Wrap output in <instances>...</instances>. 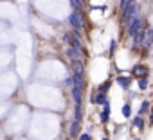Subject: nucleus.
<instances>
[{"label": "nucleus", "mask_w": 153, "mask_h": 140, "mask_svg": "<svg viewBox=\"0 0 153 140\" xmlns=\"http://www.w3.org/2000/svg\"><path fill=\"white\" fill-rule=\"evenodd\" d=\"M72 86L74 88H78V90H81L83 92V86H85V81H83V68H81V65H76L74 66V70H72Z\"/></svg>", "instance_id": "2"}, {"label": "nucleus", "mask_w": 153, "mask_h": 140, "mask_svg": "<svg viewBox=\"0 0 153 140\" xmlns=\"http://www.w3.org/2000/svg\"><path fill=\"white\" fill-rule=\"evenodd\" d=\"M70 136H79V122L70 124Z\"/></svg>", "instance_id": "12"}, {"label": "nucleus", "mask_w": 153, "mask_h": 140, "mask_svg": "<svg viewBox=\"0 0 153 140\" xmlns=\"http://www.w3.org/2000/svg\"><path fill=\"white\" fill-rule=\"evenodd\" d=\"M149 34H151V40H153V29H151V31H149Z\"/></svg>", "instance_id": "21"}, {"label": "nucleus", "mask_w": 153, "mask_h": 140, "mask_svg": "<svg viewBox=\"0 0 153 140\" xmlns=\"http://www.w3.org/2000/svg\"><path fill=\"white\" fill-rule=\"evenodd\" d=\"M130 2H131V0H121V9H124V7H126Z\"/></svg>", "instance_id": "18"}, {"label": "nucleus", "mask_w": 153, "mask_h": 140, "mask_svg": "<svg viewBox=\"0 0 153 140\" xmlns=\"http://www.w3.org/2000/svg\"><path fill=\"white\" fill-rule=\"evenodd\" d=\"M142 31V18L140 16H137V18H133L131 22H130V27H128V34L133 38L137 32H140Z\"/></svg>", "instance_id": "4"}, {"label": "nucleus", "mask_w": 153, "mask_h": 140, "mask_svg": "<svg viewBox=\"0 0 153 140\" xmlns=\"http://www.w3.org/2000/svg\"><path fill=\"white\" fill-rule=\"evenodd\" d=\"M133 126H135V127H142V126H144V122H142V119H140V117H137V119H133Z\"/></svg>", "instance_id": "15"}, {"label": "nucleus", "mask_w": 153, "mask_h": 140, "mask_svg": "<svg viewBox=\"0 0 153 140\" xmlns=\"http://www.w3.org/2000/svg\"><path fill=\"white\" fill-rule=\"evenodd\" d=\"M139 88H140V90H146V88H148V81H146V79H140V81H139Z\"/></svg>", "instance_id": "16"}, {"label": "nucleus", "mask_w": 153, "mask_h": 140, "mask_svg": "<svg viewBox=\"0 0 153 140\" xmlns=\"http://www.w3.org/2000/svg\"><path fill=\"white\" fill-rule=\"evenodd\" d=\"M135 140H139V138H135Z\"/></svg>", "instance_id": "23"}, {"label": "nucleus", "mask_w": 153, "mask_h": 140, "mask_svg": "<svg viewBox=\"0 0 153 140\" xmlns=\"http://www.w3.org/2000/svg\"><path fill=\"white\" fill-rule=\"evenodd\" d=\"M79 140H90V135L88 133H83V135H79Z\"/></svg>", "instance_id": "17"}, {"label": "nucleus", "mask_w": 153, "mask_h": 140, "mask_svg": "<svg viewBox=\"0 0 153 140\" xmlns=\"http://www.w3.org/2000/svg\"><path fill=\"white\" fill-rule=\"evenodd\" d=\"M149 122H151V124H153V113H151V115H149Z\"/></svg>", "instance_id": "20"}, {"label": "nucleus", "mask_w": 153, "mask_h": 140, "mask_svg": "<svg viewBox=\"0 0 153 140\" xmlns=\"http://www.w3.org/2000/svg\"><path fill=\"white\" fill-rule=\"evenodd\" d=\"M139 16V4L137 2H130L124 9H123V22H126V24H130L133 18H137Z\"/></svg>", "instance_id": "1"}, {"label": "nucleus", "mask_w": 153, "mask_h": 140, "mask_svg": "<svg viewBox=\"0 0 153 140\" xmlns=\"http://www.w3.org/2000/svg\"><path fill=\"white\" fill-rule=\"evenodd\" d=\"M133 74H135V76H142V77L146 79V76H148V66H144V65H135V66H133Z\"/></svg>", "instance_id": "6"}, {"label": "nucleus", "mask_w": 153, "mask_h": 140, "mask_svg": "<svg viewBox=\"0 0 153 140\" xmlns=\"http://www.w3.org/2000/svg\"><path fill=\"white\" fill-rule=\"evenodd\" d=\"M81 113H83L81 104H76V110H74V122H79V124H81Z\"/></svg>", "instance_id": "11"}, {"label": "nucleus", "mask_w": 153, "mask_h": 140, "mask_svg": "<svg viewBox=\"0 0 153 140\" xmlns=\"http://www.w3.org/2000/svg\"><path fill=\"white\" fill-rule=\"evenodd\" d=\"M108 117H110V102L106 101L105 104H103V111H101V122L105 124V122H108Z\"/></svg>", "instance_id": "7"}, {"label": "nucleus", "mask_w": 153, "mask_h": 140, "mask_svg": "<svg viewBox=\"0 0 153 140\" xmlns=\"http://www.w3.org/2000/svg\"><path fill=\"white\" fill-rule=\"evenodd\" d=\"M144 36H146V32H144V31H140V32H137V34L133 36V47H135V49H137V47H142Z\"/></svg>", "instance_id": "8"}, {"label": "nucleus", "mask_w": 153, "mask_h": 140, "mask_svg": "<svg viewBox=\"0 0 153 140\" xmlns=\"http://www.w3.org/2000/svg\"><path fill=\"white\" fill-rule=\"evenodd\" d=\"M70 2H72V6H74L76 9H81V7H83V0H70Z\"/></svg>", "instance_id": "14"}, {"label": "nucleus", "mask_w": 153, "mask_h": 140, "mask_svg": "<svg viewBox=\"0 0 153 140\" xmlns=\"http://www.w3.org/2000/svg\"><path fill=\"white\" fill-rule=\"evenodd\" d=\"M81 90H78V88H74L72 86V99H74V104H81Z\"/></svg>", "instance_id": "10"}, {"label": "nucleus", "mask_w": 153, "mask_h": 140, "mask_svg": "<svg viewBox=\"0 0 153 140\" xmlns=\"http://www.w3.org/2000/svg\"><path fill=\"white\" fill-rule=\"evenodd\" d=\"M83 56L85 54H81V52H78V50H76V49H72V47H68V57L76 63V65H78V63H81V59H83Z\"/></svg>", "instance_id": "5"}, {"label": "nucleus", "mask_w": 153, "mask_h": 140, "mask_svg": "<svg viewBox=\"0 0 153 140\" xmlns=\"http://www.w3.org/2000/svg\"><path fill=\"white\" fill-rule=\"evenodd\" d=\"M148 104H149V102H144L142 108H140V111H146V110H148Z\"/></svg>", "instance_id": "19"}, {"label": "nucleus", "mask_w": 153, "mask_h": 140, "mask_svg": "<svg viewBox=\"0 0 153 140\" xmlns=\"http://www.w3.org/2000/svg\"><path fill=\"white\" fill-rule=\"evenodd\" d=\"M117 83L124 88V90H128L130 88V83H131V79L128 77V76H117Z\"/></svg>", "instance_id": "9"}, {"label": "nucleus", "mask_w": 153, "mask_h": 140, "mask_svg": "<svg viewBox=\"0 0 153 140\" xmlns=\"http://www.w3.org/2000/svg\"><path fill=\"white\" fill-rule=\"evenodd\" d=\"M123 115H124V117H130V115H131V108H130V104H123Z\"/></svg>", "instance_id": "13"}, {"label": "nucleus", "mask_w": 153, "mask_h": 140, "mask_svg": "<svg viewBox=\"0 0 153 140\" xmlns=\"http://www.w3.org/2000/svg\"><path fill=\"white\" fill-rule=\"evenodd\" d=\"M103 140H108V138H103Z\"/></svg>", "instance_id": "22"}, {"label": "nucleus", "mask_w": 153, "mask_h": 140, "mask_svg": "<svg viewBox=\"0 0 153 140\" xmlns=\"http://www.w3.org/2000/svg\"><path fill=\"white\" fill-rule=\"evenodd\" d=\"M68 24L72 25V29H74L76 32H79L81 27H83V18H81V15H79V13H72V15L68 16Z\"/></svg>", "instance_id": "3"}]
</instances>
